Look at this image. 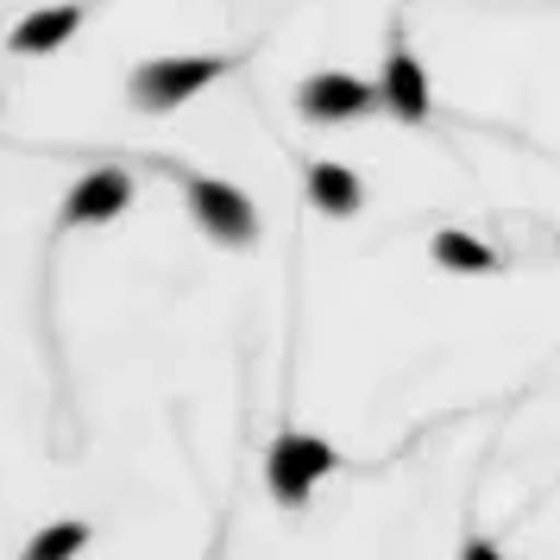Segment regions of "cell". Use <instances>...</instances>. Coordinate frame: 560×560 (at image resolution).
<instances>
[{
	"mask_svg": "<svg viewBox=\"0 0 560 560\" xmlns=\"http://www.w3.org/2000/svg\"><path fill=\"white\" fill-rule=\"evenodd\" d=\"M214 77H228V57H152L127 77V102L139 114H171L189 95H202Z\"/></svg>",
	"mask_w": 560,
	"mask_h": 560,
	"instance_id": "6da1fadb",
	"label": "cell"
},
{
	"mask_svg": "<svg viewBox=\"0 0 560 560\" xmlns=\"http://www.w3.org/2000/svg\"><path fill=\"white\" fill-rule=\"evenodd\" d=\"M334 466H340V454H334L328 441L283 429L278 441H271V454H265V485H271V498H278L283 510H303L308 491H315V479L334 472Z\"/></svg>",
	"mask_w": 560,
	"mask_h": 560,
	"instance_id": "7a4b0ae2",
	"label": "cell"
},
{
	"mask_svg": "<svg viewBox=\"0 0 560 560\" xmlns=\"http://www.w3.org/2000/svg\"><path fill=\"white\" fill-rule=\"evenodd\" d=\"M189 214H196V228L214 233L221 246H253L258 240V208L221 177H189Z\"/></svg>",
	"mask_w": 560,
	"mask_h": 560,
	"instance_id": "3957f363",
	"label": "cell"
},
{
	"mask_svg": "<svg viewBox=\"0 0 560 560\" xmlns=\"http://www.w3.org/2000/svg\"><path fill=\"white\" fill-rule=\"evenodd\" d=\"M378 102H384L378 89H365L359 77H340V70L308 77L303 89H296V107H303L308 120H359L365 107H378Z\"/></svg>",
	"mask_w": 560,
	"mask_h": 560,
	"instance_id": "277c9868",
	"label": "cell"
},
{
	"mask_svg": "<svg viewBox=\"0 0 560 560\" xmlns=\"http://www.w3.org/2000/svg\"><path fill=\"white\" fill-rule=\"evenodd\" d=\"M127 202H132V177L127 171H89V177L63 196V228L114 221V214H127Z\"/></svg>",
	"mask_w": 560,
	"mask_h": 560,
	"instance_id": "5b68a950",
	"label": "cell"
},
{
	"mask_svg": "<svg viewBox=\"0 0 560 560\" xmlns=\"http://www.w3.org/2000/svg\"><path fill=\"white\" fill-rule=\"evenodd\" d=\"M378 95H384V107L397 114V120H429V77H422V63L397 45V51L384 57V82H378Z\"/></svg>",
	"mask_w": 560,
	"mask_h": 560,
	"instance_id": "8992f818",
	"label": "cell"
},
{
	"mask_svg": "<svg viewBox=\"0 0 560 560\" xmlns=\"http://www.w3.org/2000/svg\"><path fill=\"white\" fill-rule=\"evenodd\" d=\"M82 26V7L77 0H63V7H45V13H32L13 26V51L20 57H45V51H63Z\"/></svg>",
	"mask_w": 560,
	"mask_h": 560,
	"instance_id": "52a82bcc",
	"label": "cell"
},
{
	"mask_svg": "<svg viewBox=\"0 0 560 560\" xmlns=\"http://www.w3.org/2000/svg\"><path fill=\"white\" fill-rule=\"evenodd\" d=\"M308 202L322 208V214H334V221H347V214H359V202H365V183H359L347 164H315V171H308Z\"/></svg>",
	"mask_w": 560,
	"mask_h": 560,
	"instance_id": "ba28073f",
	"label": "cell"
},
{
	"mask_svg": "<svg viewBox=\"0 0 560 560\" xmlns=\"http://www.w3.org/2000/svg\"><path fill=\"white\" fill-rule=\"evenodd\" d=\"M429 253H434V265H441V271H498V253H491V246H479L472 233H454V228L434 233Z\"/></svg>",
	"mask_w": 560,
	"mask_h": 560,
	"instance_id": "9c48e42d",
	"label": "cell"
},
{
	"mask_svg": "<svg viewBox=\"0 0 560 560\" xmlns=\"http://www.w3.org/2000/svg\"><path fill=\"white\" fill-rule=\"evenodd\" d=\"M77 548H89V523H51L45 535H32L20 560H70Z\"/></svg>",
	"mask_w": 560,
	"mask_h": 560,
	"instance_id": "30bf717a",
	"label": "cell"
},
{
	"mask_svg": "<svg viewBox=\"0 0 560 560\" xmlns=\"http://www.w3.org/2000/svg\"><path fill=\"white\" fill-rule=\"evenodd\" d=\"M459 560H504V548H498V541H485V535H472V541H466V555Z\"/></svg>",
	"mask_w": 560,
	"mask_h": 560,
	"instance_id": "8fae6325",
	"label": "cell"
}]
</instances>
